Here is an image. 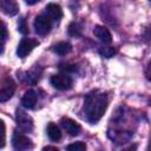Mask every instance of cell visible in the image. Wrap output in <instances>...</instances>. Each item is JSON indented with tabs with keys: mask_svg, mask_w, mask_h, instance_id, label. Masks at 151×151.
Wrapping results in <instances>:
<instances>
[{
	"mask_svg": "<svg viewBox=\"0 0 151 151\" xmlns=\"http://www.w3.org/2000/svg\"><path fill=\"white\" fill-rule=\"evenodd\" d=\"M51 27H52V24H51V20L48 19L47 15L40 14V15H38L35 18V20H34V28H35V32L39 35H46L47 33H50Z\"/></svg>",
	"mask_w": 151,
	"mask_h": 151,
	"instance_id": "cell-4",
	"label": "cell"
},
{
	"mask_svg": "<svg viewBox=\"0 0 151 151\" xmlns=\"http://www.w3.org/2000/svg\"><path fill=\"white\" fill-rule=\"evenodd\" d=\"M37 92L34 90H27L21 98V104L25 109H33L37 103Z\"/></svg>",
	"mask_w": 151,
	"mask_h": 151,
	"instance_id": "cell-11",
	"label": "cell"
},
{
	"mask_svg": "<svg viewBox=\"0 0 151 151\" xmlns=\"http://www.w3.org/2000/svg\"><path fill=\"white\" fill-rule=\"evenodd\" d=\"M7 38H8L7 28H6L5 24L0 22V53H1L2 50H4V45H5V42L7 41Z\"/></svg>",
	"mask_w": 151,
	"mask_h": 151,
	"instance_id": "cell-15",
	"label": "cell"
},
{
	"mask_svg": "<svg viewBox=\"0 0 151 151\" xmlns=\"http://www.w3.org/2000/svg\"><path fill=\"white\" fill-rule=\"evenodd\" d=\"M80 33H81V28H80V26L77 22L70 24V26H68V34L70 35L78 37V35H80Z\"/></svg>",
	"mask_w": 151,
	"mask_h": 151,
	"instance_id": "cell-18",
	"label": "cell"
},
{
	"mask_svg": "<svg viewBox=\"0 0 151 151\" xmlns=\"http://www.w3.org/2000/svg\"><path fill=\"white\" fill-rule=\"evenodd\" d=\"M71 44H68V42H66V41H60V42H58L54 47H53V51L57 53V54H59V55H66L67 53H70V51H71Z\"/></svg>",
	"mask_w": 151,
	"mask_h": 151,
	"instance_id": "cell-14",
	"label": "cell"
},
{
	"mask_svg": "<svg viewBox=\"0 0 151 151\" xmlns=\"http://www.w3.org/2000/svg\"><path fill=\"white\" fill-rule=\"evenodd\" d=\"M18 31H19L21 34H27V33H28V26H27V24H26V19H25V18H21V19L19 20Z\"/></svg>",
	"mask_w": 151,
	"mask_h": 151,
	"instance_id": "cell-20",
	"label": "cell"
},
{
	"mask_svg": "<svg viewBox=\"0 0 151 151\" xmlns=\"http://www.w3.org/2000/svg\"><path fill=\"white\" fill-rule=\"evenodd\" d=\"M66 150H68V151H84V150H86V144L83 142H76V143L70 144L66 147Z\"/></svg>",
	"mask_w": 151,
	"mask_h": 151,
	"instance_id": "cell-17",
	"label": "cell"
},
{
	"mask_svg": "<svg viewBox=\"0 0 151 151\" xmlns=\"http://www.w3.org/2000/svg\"><path fill=\"white\" fill-rule=\"evenodd\" d=\"M15 119H17V123H18V125H19V127L21 130H24L25 132L32 131V129H33V120H32V118L27 113H25L21 110H17Z\"/></svg>",
	"mask_w": 151,
	"mask_h": 151,
	"instance_id": "cell-6",
	"label": "cell"
},
{
	"mask_svg": "<svg viewBox=\"0 0 151 151\" xmlns=\"http://www.w3.org/2000/svg\"><path fill=\"white\" fill-rule=\"evenodd\" d=\"M60 124L64 127V130H66V132L71 136H77L80 133V130H81L80 125L71 118H63L60 120Z\"/></svg>",
	"mask_w": 151,
	"mask_h": 151,
	"instance_id": "cell-8",
	"label": "cell"
},
{
	"mask_svg": "<svg viewBox=\"0 0 151 151\" xmlns=\"http://www.w3.org/2000/svg\"><path fill=\"white\" fill-rule=\"evenodd\" d=\"M0 9L6 15L13 17L19 12V5L15 0H0Z\"/></svg>",
	"mask_w": 151,
	"mask_h": 151,
	"instance_id": "cell-7",
	"label": "cell"
},
{
	"mask_svg": "<svg viewBox=\"0 0 151 151\" xmlns=\"http://www.w3.org/2000/svg\"><path fill=\"white\" fill-rule=\"evenodd\" d=\"M116 48H113V47H110V46H103V47H100L99 48V53L103 55V57H105V58H111V57H113L114 54H116Z\"/></svg>",
	"mask_w": 151,
	"mask_h": 151,
	"instance_id": "cell-16",
	"label": "cell"
},
{
	"mask_svg": "<svg viewBox=\"0 0 151 151\" xmlns=\"http://www.w3.org/2000/svg\"><path fill=\"white\" fill-rule=\"evenodd\" d=\"M6 143V127L4 120L0 119V149L5 146Z\"/></svg>",
	"mask_w": 151,
	"mask_h": 151,
	"instance_id": "cell-19",
	"label": "cell"
},
{
	"mask_svg": "<svg viewBox=\"0 0 151 151\" xmlns=\"http://www.w3.org/2000/svg\"><path fill=\"white\" fill-rule=\"evenodd\" d=\"M14 93V84L12 83L11 85H6L5 87H2L0 90V103H4V101H7L8 99L12 98Z\"/></svg>",
	"mask_w": 151,
	"mask_h": 151,
	"instance_id": "cell-13",
	"label": "cell"
},
{
	"mask_svg": "<svg viewBox=\"0 0 151 151\" xmlns=\"http://www.w3.org/2000/svg\"><path fill=\"white\" fill-rule=\"evenodd\" d=\"M44 150H54V151H57V147H52V146H47V147H44Z\"/></svg>",
	"mask_w": 151,
	"mask_h": 151,
	"instance_id": "cell-22",
	"label": "cell"
},
{
	"mask_svg": "<svg viewBox=\"0 0 151 151\" xmlns=\"http://www.w3.org/2000/svg\"><path fill=\"white\" fill-rule=\"evenodd\" d=\"M107 107V97L99 91H92L86 94L84 100V113L88 123L96 124L104 116Z\"/></svg>",
	"mask_w": 151,
	"mask_h": 151,
	"instance_id": "cell-1",
	"label": "cell"
},
{
	"mask_svg": "<svg viewBox=\"0 0 151 151\" xmlns=\"http://www.w3.org/2000/svg\"><path fill=\"white\" fill-rule=\"evenodd\" d=\"M93 34L104 44H110L112 41V37H111V33L110 31L105 27V26H100V25H97L94 28H93Z\"/></svg>",
	"mask_w": 151,
	"mask_h": 151,
	"instance_id": "cell-10",
	"label": "cell"
},
{
	"mask_svg": "<svg viewBox=\"0 0 151 151\" xmlns=\"http://www.w3.org/2000/svg\"><path fill=\"white\" fill-rule=\"evenodd\" d=\"M46 15L48 17V19L52 21H59L63 18V9L59 5L57 4H48L46 6Z\"/></svg>",
	"mask_w": 151,
	"mask_h": 151,
	"instance_id": "cell-9",
	"label": "cell"
},
{
	"mask_svg": "<svg viewBox=\"0 0 151 151\" xmlns=\"http://www.w3.org/2000/svg\"><path fill=\"white\" fill-rule=\"evenodd\" d=\"M12 145L15 150H19V151H25V150H31L33 147V144H32V140L26 137L25 134L22 133H19V132H15L12 137Z\"/></svg>",
	"mask_w": 151,
	"mask_h": 151,
	"instance_id": "cell-3",
	"label": "cell"
},
{
	"mask_svg": "<svg viewBox=\"0 0 151 151\" xmlns=\"http://www.w3.org/2000/svg\"><path fill=\"white\" fill-rule=\"evenodd\" d=\"M47 134H48L50 139L53 140V142H58V140H60V138H61L60 129H59L54 123H50V124L47 125Z\"/></svg>",
	"mask_w": 151,
	"mask_h": 151,
	"instance_id": "cell-12",
	"label": "cell"
},
{
	"mask_svg": "<svg viewBox=\"0 0 151 151\" xmlns=\"http://www.w3.org/2000/svg\"><path fill=\"white\" fill-rule=\"evenodd\" d=\"M72 78L66 74V73H58L52 76L51 78V84L53 85V87H55L57 90L60 91H65L72 87Z\"/></svg>",
	"mask_w": 151,
	"mask_h": 151,
	"instance_id": "cell-2",
	"label": "cell"
},
{
	"mask_svg": "<svg viewBox=\"0 0 151 151\" xmlns=\"http://www.w3.org/2000/svg\"><path fill=\"white\" fill-rule=\"evenodd\" d=\"M25 1H26L28 5H34V4H37L39 0H25Z\"/></svg>",
	"mask_w": 151,
	"mask_h": 151,
	"instance_id": "cell-21",
	"label": "cell"
},
{
	"mask_svg": "<svg viewBox=\"0 0 151 151\" xmlns=\"http://www.w3.org/2000/svg\"><path fill=\"white\" fill-rule=\"evenodd\" d=\"M38 45V41L37 40H33V39H29V38H22L21 41L19 42L18 45V48H17V54L19 58H25L27 57L32 51L33 48Z\"/></svg>",
	"mask_w": 151,
	"mask_h": 151,
	"instance_id": "cell-5",
	"label": "cell"
}]
</instances>
